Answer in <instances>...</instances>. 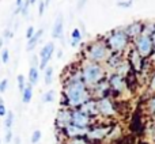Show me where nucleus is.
<instances>
[{
	"label": "nucleus",
	"instance_id": "obj_1",
	"mask_svg": "<svg viewBox=\"0 0 155 144\" xmlns=\"http://www.w3.org/2000/svg\"><path fill=\"white\" fill-rule=\"evenodd\" d=\"M91 98V93L83 80H65L63 86V105L70 109H79Z\"/></svg>",
	"mask_w": 155,
	"mask_h": 144
},
{
	"label": "nucleus",
	"instance_id": "obj_2",
	"mask_svg": "<svg viewBox=\"0 0 155 144\" xmlns=\"http://www.w3.org/2000/svg\"><path fill=\"white\" fill-rule=\"evenodd\" d=\"M80 72H82V77L84 84L88 87L93 88L95 84H98L99 82H102L105 76L104 68L101 67L97 63H91V61H86L83 64V67L80 68Z\"/></svg>",
	"mask_w": 155,
	"mask_h": 144
},
{
	"label": "nucleus",
	"instance_id": "obj_3",
	"mask_svg": "<svg viewBox=\"0 0 155 144\" xmlns=\"http://www.w3.org/2000/svg\"><path fill=\"white\" fill-rule=\"evenodd\" d=\"M84 54H86L87 61L97 63L98 64V63L107 61V59L112 56V52L107 48L106 42H104V41H94L93 44H90L86 48Z\"/></svg>",
	"mask_w": 155,
	"mask_h": 144
},
{
	"label": "nucleus",
	"instance_id": "obj_4",
	"mask_svg": "<svg viewBox=\"0 0 155 144\" xmlns=\"http://www.w3.org/2000/svg\"><path fill=\"white\" fill-rule=\"evenodd\" d=\"M128 42L129 37L125 34L124 30H114L106 38V45L112 53H120V52L125 51V48L128 46Z\"/></svg>",
	"mask_w": 155,
	"mask_h": 144
},
{
	"label": "nucleus",
	"instance_id": "obj_5",
	"mask_svg": "<svg viewBox=\"0 0 155 144\" xmlns=\"http://www.w3.org/2000/svg\"><path fill=\"white\" fill-rule=\"evenodd\" d=\"M135 45H136L137 53H139L142 57H147L153 53L154 44H153V41H151V38L148 37V35L140 34L137 38H135Z\"/></svg>",
	"mask_w": 155,
	"mask_h": 144
},
{
	"label": "nucleus",
	"instance_id": "obj_6",
	"mask_svg": "<svg viewBox=\"0 0 155 144\" xmlns=\"http://www.w3.org/2000/svg\"><path fill=\"white\" fill-rule=\"evenodd\" d=\"M54 44L53 42H48L42 46V49L40 51V54H38V59H40V65L38 68L40 70H45L46 67L49 65V61L52 60V56L54 53Z\"/></svg>",
	"mask_w": 155,
	"mask_h": 144
},
{
	"label": "nucleus",
	"instance_id": "obj_7",
	"mask_svg": "<svg viewBox=\"0 0 155 144\" xmlns=\"http://www.w3.org/2000/svg\"><path fill=\"white\" fill-rule=\"evenodd\" d=\"M71 116H72V109H70V107L63 106L61 109H59V112H57V114H56V120H54V125H56V128L59 129V131L63 132V129H64L65 126L70 125Z\"/></svg>",
	"mask_w": 155,
	"mask_h": 144
},
{
	"label": "nucleus",
	"instance_id": "obj_8",
	"mask_svg": "<svg viewBox=\"0 0 155 144\" xmlns=\"http://www.w3.org/2000/svg\"><path fill=\"white\" fill-rule=\"evenodd\" d=\"M97 110H98V114L105 116V117H110V116L116 114L114 105H113V102L107 97L97 101Z\"/></svg>",
	"mask_w": 155,
	"mask_h": 144
},
{
	"label": "nucleus",
	"instance_id": "obj_9",
	"mask_svg": "<svg viewBox=\"0 0 155 144\" xmlns=\"http://www.w3.org/2000/svg\"><path fill=\"white\" fill-rule=\"evenodd\" d=\"M91 123V117L82 112L80 109H72V116H71V124L79 126V128H88Z\"/></svg>",
	"mask_w": 155,
	"mask_h": 144
},
{
	"label": "nucleus",
	"instance_id": "obj_10",
	"mask_svg": "<svg viewBox=\"0 0 155 144\" xmlns=\"http://www.w3.org/2000/svg\"><path fill=\"white\" fill-rule=\"evenodd\" d=\"M88 132V128H79V126L74 125V124H70L68 126H65L63 129V133H64L65 137L68 139H75V137H84Z\"/></svg>",
	"mask_w": 155,
	"mask_h": 144
},
{
	"label": "nucleus",
	"instance_id": "obj_11",
	"mask_svg": "<svg viewBox=\"0 0 155 144\" xmlns=\"http://www.w3.org/2000/svg\"><path fill=\"white\" fill-rule=\"evenodd\" d=\"M110 129H112L110 126H95V128L88 129L86 136L90 140H102L104 137L109 136Z\"/></svg>",
	"mask_w": 155,
	"mask_h": 144
},
{
	"label": "nucleus",
	"instance_id": "obj_12",
	"mask_svg": "<svg viewBox=\"0 0 155 144\" xmlns=\"http://www.w3.org/2000/svg\"><path fill=\"white\" fill-rule=\"evenodd\" d=\"M109 86L116 93H123L127 88V83H125L124 76H120V75H117V74L112 75V76L109 77Z\"/></svg>",
	"mask_w": 155,
	"mask_h": 144
},
{
	"label": "nucleus",
	"instance_id": "obj_13",
	"mask_svg": "<svg viewBox=\"0 0 155 144\" xmlns=\"http://www.w3.org/2000/svg\"><path fill=\"white\" fill-rule=\"evenodd\" d=\"M63 34H64V18H63L61 14L56 16L53 22V27H52V38L54 40H59V38H63Z\"/></svg>",
	"mask_w": 155,
	"mask_h": 144
},
{
	"label": "nucleus",
	"instance_id": "obj_14",
	"mask_svg": "<svg viewBox=\"0 0 155 144\" xmlns=\"http://www.w3.org/2000/svg\"><path fill=\"white\" fill-rule=\"evenodd\" d=\"M79 109L82 110L84 114H87L88 117H93V116L98 114V110H97V101H94V99H91V98L88 99L87 102H84Z\"/></svg>",
	"mask_w": 155,
	"mask_h": 144
},
{
	"label": "nucleus",
	"instance_id": "obj_15",
	"mask_svg": "<svg viewBox=\"0 0 155 144\" xmlns=\"http://www.w3.org/2000/svg\"><path fill=\"white\" fill-rule=\"evenodd\" d=\"M124 31H125V34L128 35L129 38H137L142 34L143 26H142V23L136 22V23H132V25H129V26H127Z\"/></svg>",
	"mask_w": 155,
	"mask_h": 144
},
{
	"label": "nucleus",
	"instance_id": "obj_16",
	"mask_svg": "<svg viewBox=\"0 0 155 144\" xmlns=\"http://www.w3.org/2000/svg\"><path fill=\"white\" fill-rule=\"evenodd\" d=\"M109 88H110L109 82L102 80V82H99L98 84H95L93 87V93H94V95L98 97V99H101V98H105V94L109 91Z\"/></svg>",
	"mask_w": 155,
	"mask_h": 144
},
{
	"label": "nucleus",
	"instance_id": "obj_17",
	"mask_svg": "<svg viewBox=\"0 0 155 144\" xmlns=\"http://www.w3.org/2000/svg\"><path fill=\"white\" fill-rule=\"evenodd\" d=\"M44 34V29H40L35 31V34L33 35L30 40H27V44H26V51L27 52H31L35 49V46L38 45V42L41 41V37H42Z\"/></svg>",
	"mask_w": 155,
	"mask_h": 144
},
{
	"label": "nucleus",
	"instance_id": "obj_18",
	"mask_svg": "<svg viewBox=\"0 0 155 144\" xmlns=\"http://www.w3.org/2000/svg\"><path fill=\"white\" fill-rule=\"evenodd\" d=\"M129 59H131V65L134 67L135 71H140V70H142V67H143V57L137 53L136 49H132L131 57H129Z\"/></svg>",
	"mask_w": 155,
	"mask_h": 144
},
{
	"label": "nucleus",
	"instance_id": "obj_19",
	"mask_svg": "<svg viewBox=\"0 0 155 144\" xmlns=\"http://www.w3.org/2000/svg\"><path fill=\"white\" fill-rule=\"evenodd\" d=\"M38 80H40V68L30 65L29 74H27V83L34 87V86L38 83Z\"/></svg>",
	"mask_w": 155,
	"mask_h": 144
},
{
	"label": "nucleus",
	"instance_id": "obj_20",
	"mask_svg": "<svg viewBox=\"0 0 155 144\" xmlns=\"http://www.w3.org/2000/svg\"><path fill=\"white\" fill-rule=\"evenodd\" d=\"M14 123H15V114H14V112L8 110L7 114L4 116V121H3V125H4L5 131H8V129H12Z\"/></svg>",
	"mask_w": 155,
	"mask_h": 144
},
{
	"label": "nucleus",
	"instance_id": "obj_21",
	"mask_svg": "<svg viewBox=\"0 0 155 144\" xmlns=\"http://www.w3.org/2000/svg\"><path fill=\"white\" fill-rule=\"evenodd\" d=\"M21 97H22V102H23V103H30L33 99V86H30L29 83H27L26 88L21 93Z\"/></svg>",
	"mask_w": 155,
	"mask_h": 144
},
{
	"label": "nucleus",
	"instance_id": "obj_22",
	"mask_svg": "<svg viewBox=\"0 0 155 144\" xmlns=\"http://www.w3.org/2000/svg\"><path fill=\"white\" fill-rule=\"evenodd\" d=\"M80 42H82V31L76 27V29H74L72 33H71L70 44H71V46H78Z\"/></svg>",
	"mask_w": 155,
	"mask_h": 144
},
{
	"label": "nucleus",
	"instance_id": "obj_23",
	"mask_svg": "<svg viewBox=\"0 0 155 144\" xmlns=\"http://www.w3.org/2000/svg\"><path fill=\"white\" fill-rule=\"evenodd\" d=\"M44 82L46 86L52 84V82H53V67H51V65H48L44 70Z\"/></svg>",
	"mask_w": 155,
	"mask_h": 144
},
{
	"label": "nucleus",
	"instance_id": "obj_24",
	"mask_svg": "<svg viewBox=\"0 0 155 144\" xmlns=\"http://www.w3.org/2000/svg\"><path fill=\"white\" fill-rule=\"evenodd\" d=\"M128 71H129V63L124 61V60L121 61V64L116 68V72H117V75H120V76H125V75L128 74Z\"/></svg>",
	"mask_w": 155,
	"mask_h": 144
},
{
	"label": "nucleus",
	"instance_id": "obj_25",
	"mask_svg": "<svg viewBox=\"0 0 155 144\" xmlns=\"http://www.w3.org/2000/svg\"><path fill=\"white\" fill-rule=\"evenodd\" d=\"M54 97H56L54 91L49 90V91H46V93H44V95L41 97V101H42V103H52V102L54 101Z\"/></svg>",
	"mask_w": 155,
	"mask_h": 144
},
{
	"label": "nucleus",
	"instance_id": "obj_26",
	"mask_svg": "<svg viewBox=\"0 0 155 144\" xmlns=\"http://www.w3.org/2000/svg\"><path fill=\"white\" fill-rule=\"evenodd\" d=\"M42 139V132L40 129H35L34 132H31V137H30V142L31 144H38Z\"/></svg>",
	"mask_w": 155,
	"mask_h": 144
},
{
	"label": "nucleus",
	"instance_id": "obj_27",
	"mask_svg": "<svg viewBox=\"0 0 155 144\" xmlns=\"http://www.w3.org/2000/svg\"><path fill=\"white\" fill-rule=\"evenodd\" d=\"M16 83H18L19 93H22V91L26 88V86H27V80H26V77H25L23 75H18V76H16Z\"/></svg>",
	"mask_w": 155,
	"mask_h": 144
},
{
	"label": "nucleus",
	"instance_id": "obj_28",
	"mask_svg": "<svg viewBox=\"0 0 155 144\" xmlns=\"http://www.w3.org/2000/svg\"><path fill=\"white\" fill-rule=\"evenodd\" d=\"M0 60H2L3 64L10 63V51H8V49L3 48L2 51H0Z\"/></svg>",
	"mask_w": 155,
	"mask_h": 144
},
{
	"label": "nucleus",
	"instance_id": "obj_29",
	"mask_svg": "<svg viewBox=\"0 0 155 144\" xmlns=\"http://www.w3.org/2000/svg\"><path fill=\"white\" fill-rule=\"evenodd\" d=\"M29 10H30V2L29 0H25L23 4H22V7H21V10H19V14H21L22 16H27Z\"/></svg>",
	"mask_w": 155,
	"mask_h": 144
},
{
	"label": "nucleus",
	"instance_id": "obj_30",
	"mask_svg": "<svg viewBox=\"0 0 155 144\" xmlns=\"http://www.w3.org/2000/svg\"><path fill=\"white\" fill-rule=\"evenodd\" d=\"M8 84H10V82H8L7 77H4V79L0 80V94H3V93H5V91H7Z\"/></svg>",
	"mask_w": 155,
	"mask_h": 144
},
{
	"label": "nucleus",
	"instance_id": "obj_31",
	"mask_svg": "<svg viewBox=\"0 0 155 144\" xmlns=\"http://www.w3.org/2000/svg\"><path fill=\"white\" fill-rule=\"evenodd\" d=\"M14 140V133H12V129H8L5 131V135H4V143L7 144H11Z\"/></svg>",
	"mask_w": 155,
	"mask_h": 144
},
{
	"label": "nucleus",
	"instance_id": "obj_32",
	"mask_svg": "<svg viewBox=\"0 0 155 144\" xmlns=\"http://www.w3.org/2000/svg\"><path fill=\"white\" fill-rule=\"evenodd\" d=\"M7 106H5V103H4V99L0 97V117H4L5 114H7Z\"/></svg>",
	"mask_w": 155,
	"mask_h": 144
},
{
	"label": "nucleus",
	"instance_id": "obj_33",
	"mask_svg": "<svg viewBox=\"0 0 155 144\" xmlns=\"http://www.w3.org/2000/svg\"><path fill=\"white\" fill-rule=\"evenodd\" d=\"M68 144H88L84 137H75V139H70Z\"/></svg>",
	"mask_w": 155,
	"mask_h": 144
},
{
	"label": "nucleus",
	"instance_id": "obj_34",
	"mask_svg": "<svg viewBox=\"0 0 155 144\" xmlns=\"http://www.w3.org/2000/svg\"><path fill=\"white\" fill-rule=\"evenodd\" d=\"M35 31H37V30H35L34 26H29V27H27V29H26V40H30V38L35 34Z\"/></svg>",
	"mask_w": 155,
	"mask_h": 144
},
{
	"label": "nucleus",
	"instance_id": "obj_35",
	"mask_svg": "<svg viewBox=\"0 0 155 144\" xmlns=\"http://www.w3.org/2000/svg\"><path fill=\"white\" fill-rule=\"evenodd\" d=\"M2 37L4 38V41H5V40H11V38L14 37V31L10 29V27H7V29L4 30V34H3Z\"/></svg>",
	"mask_w": 155,
	"mask_h": 144
},
{
	"label": "nucleus",
	"instance_id": "obj_36",
	"mask_svg": "<svg viewBox=\"0 0 155 144\" xmlns=\"http://www.w3.org/2000/svg\"><path fill=\"white\" fill-rule=\"evenodd\" d=\"M45 8H46L45 2H44V0H41V2L38 3V15L42 16V15H44V12H45Z\"/></svg>",
	"mask_w": 155,
	"mask_h": 144
},
{
	"label": "nucleus",
	"instance_id": "obj_37",
	"mask_svg": "<svg viewBox=\"0 0 155 144\" xmlns=\"http://www.w3.org/2000/svg\"><path fill=\"white\" fill-rule=\"evenodd\" d=\"M118 7H131L132 0H118Z\"/></svg>",
	"mask_w": 155,
	"mask_h": 144
},
{
	"label": "nucleus",
	"instance_id": "obj_38",
	"mask_svg": "<svg viewBox=\"0 0 155 144\" xmlns=\"http://www.w3.org/2000/svg\"><path fill=\"white\" fill-rule=\"evenodd\" d=\"M148 109H150V112L155 114V97L154 98L150 99V102H148Z\"/></svg>",
	"mask_w": 155,
	"mask_h": 144
},
{
	"label": "nucleus",
	"instance_id": "obj_39",
	"mask_svg": "<svg viewBox=\"0 0 155 144\" xmlns=\"http://www.w3.org/2000/svg\"><path fill=\"white\" fill-rule=\"evenodd\" d=\"M23 2H25V0H15V12L16 14H19V10H21Z\"/></svg>",
	"mask_w": 155,
	"mask_h": 144
},
{
	"label": "nucleus",
	"instance_id": "obj_40",
	"mask_svg": "<svg viewBox=\"0 0 155 144\" xmlns=\"http://www.w3.org/2000/svg\"><path fill=\"white\" fill-rule=\"evenodd\" d=\"M150 87H151V90H154V91H155V76H153V79H151Z\"/></svg>",
	"mask_w": 155,
	"mask_h": 144
},
{
	"label": "nucleus",
	"instance_id": "obj_41",
	"mask_svg": "<svg viewBox=\"0 0 155 144\" xmlns=\"http://www.w3.org/2000/svg\"><path fill=\"white\" fill-rule=\"evenodd\" d=\"M84 2H86V0H79V2H78V8H79V10H80V8H83Z\"/></svg>",
	"mask_w": 155,
	"mask_h": 144
},
{
	"label": "nucleus",
	"instance_id": "obj_42",
	"mask_svg": "<svg viewBox=\"0 0 155 144\" xmlns=\"http://www.w3.org/2000/svg\"><path fill=\"white\" fill-rule=\"evenodd\" d=\"M151 41H153V44H154V46H155V29H154V31H153V34H151Z\"/></svg>",
	"mask_w": 155,
	"mask_h": 144
},
{
	"label": "nucleus",
	"instance_id": "obj_43",
	"mask_svg": "<svg viewBox=\"0 0 155 144\" xmlns=\"http://www.w3.org/2000/svg\"><path fill=\"white\" fill-rule=\"evenodd\" d=\"M3 45H4V38L0 37V51L3 49Z\"/></svg>",
	"mask_w": 155,
	"mask_h": 144
},
{
	"label": "nucleus",
	"instance_id": "obj_44",
	"mask_svg": "<svg viewBox=\"0 0 155 144\" xmlns=\"http://www.w3.org/2000/svg\"><path fill=\"white\" fill-rule=\"evenodd\" d=\"M12 142L15 143V144H21V139H19V137H14Z\"/></svg>",
	"mask_w": 155,
	"mask_h": 144
},
{
	"label": "nucleus",
	"instance_id": "obj_45",
	"mask_svg": "<svg viewBox=\"0 0 155 144\" xmlns=\"http://www.w3.org/2000/svg\"><path fill=\"white\" fill-rule=\"evenodd\" d=\"M61 56H63V52L59 51V52H57V57H59V59H61Z\"/></svg>",
	"mask_w": 155,
	"mask_h": 144
},
{
	"label": "nucleus",
	"instance_id": "obj_46",
	"mask_svg": "<svg viewBox=\"0 0 155 144\" xmlns=\"http://www.w3.org/2000/svg\"><path fill=\"white\" fill-rule=\"evenodd\" d=\"M30 2V5H33V4H35V3H37V0H29Z\"/></svg>",
	"mask_w": 155,
	"mask_h": 144
},
{
	"label": "nucleus",
	"instance_id": "obj_47",
	"mask_svg": "<svg viewBox=\"0 0 155 144\" xmlns=\"http://www.w3.org/2000/svg\"><path fill=\"white\" fill-rule=\"evenodd\" d=\"M151 59H153V61L155 63V49H154V52H153V57H151Z\"/></svg>",
	"mask_w": 155,
	"mask_h": 144
},
{
	"label": "nucleus",
	"instance_id": "obj_48",
	"mask_svg": "<svg viewBox=\"0 0 155 144\" xmlns=\"http://www.w3.org/2000/svg\"><path fill=\"white\" fill-rule=\"evenodd\" d=\"M0 144H3V143H2V139H0Z\"/></svg>",
	"mask_w": 155,
	"mask_h": 144
},
{
	"label": "nucleus",
	"instance_id": "obj_49",
	"mask_svg": "<svg viewBox=\"0 0 155 144\" xmlns=\"http://www.w3.org/2000/svg\"><path fill=\"white\" fill-rule=\"evenodd\" d=\"M154 118H155V114H154Z\"/></svg>",
	"mask_w": 155,
	"mask_h": 144
}]
</instances>
